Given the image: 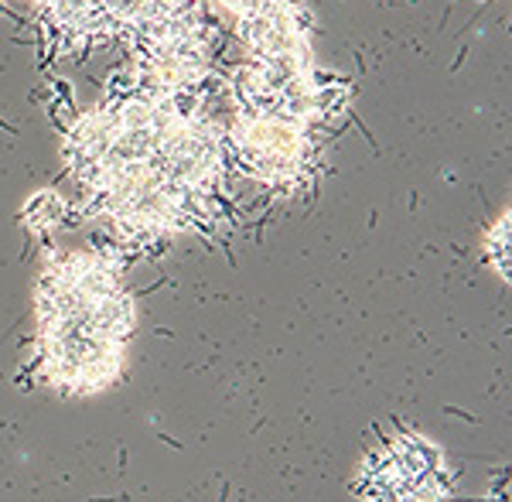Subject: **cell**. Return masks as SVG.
Wrapping results in <instances>:
<instances>
[{"label": "cell", "instance_id": "6", "mask_svg": "<svg viewBox=\"0 0 512 502\" xmlns=\"http://www.w3.org/2000/svg\"><path fill=\"white\" fill-rule=\"evenodd\" d=\"M31 7L62 55L127 41L147 14V0H31Z\"/></svg>", "mask_w": 512, "mask_h": 502}, {"label": "cell", "instance_id": "5", "mask_svg": "<svg viewBox=\"0 0 512 502\" xmlns=\"http://www.w3.org/2000/svg\"><path fill=\"white\" fill-rule=\"evenodd\" d=\"M212 24H229L250 59H311L308 14L297 0H205Z\"/></svg>", "mask_w": 512, "mask_h": 502}, {"label": "cell", "instance_id": "3", "mask_svg": "<svg viewBox=\"0 0 512 502\" xmlns=\"http://www.w3.org/2000/svg\"><path fill=\"white\" fill-rule=\"evenodd\" d=\"M328 130L308 120L274 117V113H243L222 123L229 168L277 192H301L321 168Z\"/></svg>", "mask_w": 512, "mask_h": 502}, {"label": "cell", "instance_id": "8", "mask_svg": "<svg viewBox=\"0 0 512 502\" xmlns=\"http://www.w3.org/2000/svg\"><path fill=\"white\" fill-rule=\"evenodd\" d=\"M198 4H205V0H147V14H144V21H151V18H158V14H171V11H185V7H198ZM140 21V24H144ZM137 24V28H140ZM134 28V31H137ZM130 31V35H134Z\"/></svg>", "mask_w": 512, "mask_h": 502}, {"label": "cell", "instance_id": "4", "mask_svg": "<svg viewBox=\"0 0 512 502\" xmlns=\"http://www.w3.org/2000/svg\"><path fill=\"white\" fill-rule=\"evenodd\" d=\"M444 472V458L431 441L400 438L369 455L355 489L366 502H448Z\"/></svg>", "mask_w": 512, "mask_h": 502}, {"label": "cell", "instance_id": "7", "mask_svg": "<svg viewBox=\"0 0 512 502\" xmlns=\"http://www.w3.org/2000/svg\"><path fill=\"white\" fill-rule=\"evenodd\" d=\"M485 253H489L495 274H499L502 281H509V212L489 229V236H485Z\"/></svg>", "mask_w": 512, "mask_h": 502}, {"label": "cell", "instance_id": "2", "mask_svg": "<svg viewBox=\"0 0 512 502\" xmlns=\"http://www.w3.org/2000/svg\"><path fill=\"white\" fill-rule=\"evenodd\" d=\"M38 369L65 397H93L123 376L137 308L113 250H69L45 263L35 291Z\"/></svg>", "mask_w": 512, "mask_h": 502}, {"label": "cell", "instance_id": "1", "mask_svg": "<svg viewBox=\"0 0 512 502\" xmlns=\"http://www.w3.org/2000/svg\"><path fill=\"white\" fill-rule=\"evenodd\" d=\"M62 158L82 216L110 229L123 250L212 233L229 219L233 168L205 100L158 93L123 72L72 120Z\"/></svg>", "mask_w": 512, "mask_h": 502}]
</instances>
